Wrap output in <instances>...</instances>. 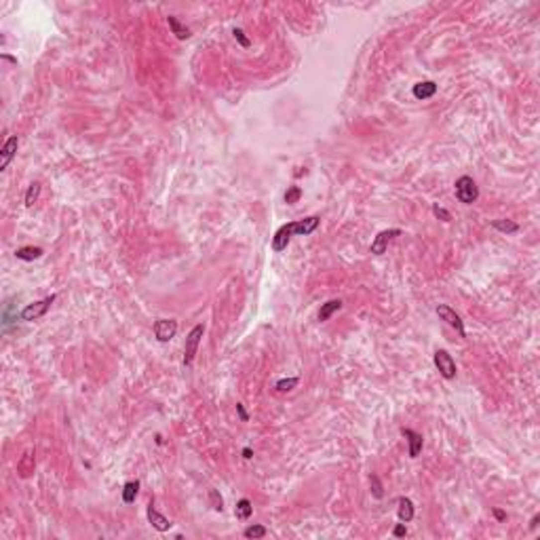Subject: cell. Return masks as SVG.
<instances>
[{
  "instance_id": "1",
  "label": "cell",
  "mask_w": 540,
  "mask_h": 540,
  "mask_svg": "<svg viewBox=\"0 0 540 540\" xmlns=\"http://www.w3.org/2000/svg\"><path fill=\"white\" fill-rule=\"evenodd\" d=\"M319 219L317 216H311V217H304V219H298V222H291V224H285L277 230V234L272 238V249L274 251H283L287 249V245L291 241L294 234H300V236H306V234H313L315 230L319 228Z\"/></svg>"
},
{
  "instance_id": "27",
  "label": "cell",
  "mask_w": 540,
  "mask_h": 540,
  "mask_svg": "<svg viewBox=\"0 0 540 540\" xmlns=\"http://www.w3.org/2000/svg\"><path fill=\"white\" fill-rule=\"evenodd\" d=\"M232 34H234V38L238 40V45H241L243 49H247V47L251 45V42H249V38L245 36V32H243L241 28H234V30H232Z\"/></svg>"
},
{
  "instance_id": "8",
  "label": "cell",
  "mask_w": 540,
  "mask_h": 540,
  "mask_svg": "<svg viewBox=\"0 0 540 540\" xmlns=\"http://www.w3.org/2000/svg\"><path fill=\"white\" fill-rule=\"evenodd\" d=\"M395 236H401V230L399 228H391V230H382V232H378V236L374 238V243H371V247H369V253L382 255L386 251L388 243H391Z\"/></svg>"
},
{
  "instance_id": "25",
  "label": "cell",
  "mask_w": 540,
  "mask_h": 540,
  "mask_svg": "<svg viewBox=\"0 0 540 540\" xmlns=\"http://www.w3.org/2000/svg\"><path fill=\"white\" fill-rule=\"evenodd\" d=\"M300 197H302V190H300L298 186H291V188L285 192V203L287 205H296V203L300 201Z\"/></svg>"
},
{
  "instance_id": "7",
  "label": "cell",
  "mask_w": 540,
  "mask_h": 540,
  "mask_svg": "<svg viewBox=\"0 0 540 540\" xmlns=\"http://www.w3.org/2000/svg\"><path fill=\"white\" fill-rule=\"evenodd\" d=\"M178 333V321L173 319H158L154 323V335L158 342H169Z\"/></svg>"
},
{
  "instance_id": "4",
  "label": "cell",
  "mask_w": 540,
  "mask_h": 540,
  "mask_svg": "<svg viewBox=\"0 0 540 540\" xmlns=\"http://www.w3.org/2000/svg\"><path fill=\"white\" fill-rule=\"evenodd\" d=\"M53 302H55V296H49V298H45V300H40V302L28 304V306H25L23 311H21V315H19L21 321H36V319L45 317Z\"/></svg>"
},
{
  "instance_id": "14",
  "label": "cell",
  "mask_w": 540,
  "mask_h": 540,
  "mask_svg": "<svg viewBox=\"0 0 540 540\" xmlns=\"http://www.w3.org/2000/svg\"><path fill=\"white\" fill-rule=\"evenodd\" d=\"M397 515H399V521H403V524H410V521L414 519V502L410 498H405V496H401Z\"/></svg>"
},
{
  "instance_id": "15",
  "label": "cell",
  "mask_w": 540,
  "mask_h": 540,
  "mask_svg": "<svg viewBox=\"0 0 540 540\" xmlns=\"http://www.w3.org/2000/svg\"><path fill=\"white\" fill-rule=\"evenodd\" d=\"M342 308V300H329V302H325L323 306H321V311H319V321H327V319H329L333 313H338Z\"/></svg>"
},
{
  "instance_id": "30",
  "label": "cell",
  "mask_w": 540,
  "mask_h": 540,
  "mask_svg": "<svg viewBox=\"0 0 540 540\" xmlns=\"http://www.w3.org/2000/svg\"><path fill=\"white\" fill-rule=\"evenodd\" d=\"M236 412H238V416H241V420H243V422H247V420H249V416H247L245 407H243L241 403H236Z\"/></svg>"
},
{
  "instance_id": "29",
  "label": "cell",
  "mask_w": 540,
  "mask_h": 540,
  "mask_svg": "<svg viewBox=\"0 0 540 540\" xmlns=\"http://www.w3.org/2000/svg\"><path fill=\"white\" fill-rule=\"evenodd\" d=\"M407 534V528H405V524L401 521L399 526H395V530H393V536H397V538H403Z\"/></svg>"
},
{
  "instance_id": "24",
  "label": "cell",
  "mask_w": 540,
  "mask_h": 540,
  "mask_svg": "<svg viewBox=\"0 0 540 540\" xmlns=\"http://www.w3.org/2000/svg\"><path fill=\"white\" fill-rule=\"evenodd\" d=\"M209 500H211V507H214L216 511H219V513L224 511V500H222V496H219L217 490H214V488L209 490Z\"/></svg>"
},
{
  "instance_id": "18",
  "label": "cell",
  "mask_w": 540,
  "mask_h": 540,
  "mask_svg": "<svg viewBox=\"0 0 540 540\" xmlns=\"http://www.w3.org/2000/svg\"><path fill=\"white\" fill-rule=\"evenodd\" d=\"M167 21H169V28L173 30V34L178 36L180 40H186V38H190V30L186 28V25H182L175 17H167Z\"/></svg>"
},
{
  "instance_id": "11",
  "label": "cell",
  "mask_w": 540,
  "mask_h": 540,
  "mask_svg": "<svg viewBox=\"0 0 540 540\" xmlns=\"http://www.w3.org/2000/svg\"><path fill=\"white\" fill-rule=\"evenodd\" d=\"M146 513H148V521H150V526H152L156 532H167V530L171 528V521L167 519L165 515H161V513H158L156 509H154V504L150 502L148 504V509H146Z\"/></svg>"
},
{
  "instance_id": "3",
  "label": "cell",
  "mask_w": 540,
  "mask_h": 540,
  "mask_svg": "<svg viewBox=\"0 0 540 540\" xmlns=\"http://www.w3.org/2000/svg\"><path fill=\"white\" fill-rule=\"evenodd\" d=\"M203 333H205V325L199 323V325L192 327V331L188 333V338H186V348H184V365H186V367L192 365V361H194V355H197V348H199V344H201Z\"/></svg>"
},
{
  "instance_id": "22",
  "label": "cell",
  "mask_w": 540,
  "mask_h": 540,
  "mask_svg": "<svg viewBox=\"0 0 540 540\" xmlns=\"http://www.w3.org/2000/svg\"><path fill=\"white\" fill-rule=\"evenodd\" d=\"M243 536H245L247 540H253V538H264V536H266V528H264V526H260V524H255V526H249V528H245Z\"/></svg>"
},
{
  "instance_id": "19",
  "label": "cell",
  "mask_w": 540,
  "mask_h": 540,
  "mask_svg": "<svg viewBox=\"0 0 540 540\" xmlns=\"http://www.w3.org/2000/svg\"><path fill=\"white\" fill-rule=\"evenodd\" d=\"M492 226L496 230H500V232H504V234H513V232H517L519 230V224L511 222V219H492Z\"/></svg>"
},
{
  "instance_id": "12",
  "label": "cell",
  "mask_w": 540,
  "mask_h": 540,
  "mask_svg": "<svg viewBox=\"0 0 540 540\" xmlns=\"http://www.w3.org/2000/svg\"><path fill=\"white\" fill-rule=\"evenodd\" d=\"M401 435L407 437V443H410V458H418V454L422 451V445H424L422 435L412 429H401Z\"/></svg>"
},
{
  "instance_id": "28",
  "label": "cell",
  "mask_w": 540,
  "mask_h": 540,
  "mask_svg": "<svg viewBox=\"0 0 540 540\" xmlns=\"http://www.w3.org/2000/svg\"><path fill=\"white\" fill-rule=\"evenodd\" d=\"M369 481H371V492H374V496L376 498H382V485H380V479L376 475H371Z\"/></svg>"
},
{
  "instance_id": "16",
  "label": "cell",
  "mask_w": 540,
  "mask_h": 540,
  "mask_svg": "<svg viewBox=\"0 0 540 540\" xmlns=\"http://www.w3.org/2000/svg\"><path fill=\"white\" fill-rule=\"evenodd\" d=\"M17 260H23V262H32V260H38L42 255V249L40 247H19L15 251Z\"/></svg>"
},
{
  "instance_id": "9",
  "label": "cell",
  "mask_w": 540,
  "mask_h": 540,
  "mask_svg": "<svg viewBox=\"0 0 540 540\" xmlns=\"http://www.w3.org/2000/svg\"><path fill=\"white\" fill-rule=\"evenodd\" d=\"M437 315L443 319L447 325L454 327V329L460 333V338H464V335H466V331H464V321L460 319V315H458L456 311H451V308L445 306V304H439V306H437Z\"/></svg>"
},
{
  "instance_id": "17",
  "label": "cell",
  "mask_w": 540,
  "mask_h": 540,
  "mask_svg": "<svg viewBox=\"0 0 540 540\" xmlns=\"http://www.w3.org/2000/svg\"><path fill=\"white\" fill-rule=\"evenodd\" d=\"M139 492V481H127L125 488H122V502L125 504H131L135 500V496Z\"/></svg>"
},
{
  "instance_id": "10",
  "label": "cell",
  "mask_w": 540,
  "mask_h": 540,
  "mask_svg": "<svg viewBox=\"0 0 540 540\" xmlns=\"http://www.w3.org/2000/svg\"><path fill=\"white\" fill-rule=\"evenodd\" d=\"M17 146H19V137L17 135H11L6 141H4V146L0 148V171H4L8 163L13 161V156L17 152Z\"/></svg>"
},
{
  "instance_id": "5",
  "label": "cell",
  "mask_w": 540,
  "mask_h": 540,
  "mask_svg": "<svg viewBox=\"0 0 540 540\" xmlns=\"http://www.w3.org/2000/svg\"><path fill=\"white\" fill-rule=\"evenodd\" d=\"M435 365L439 369V374L445 380H454L456 378V363H454V359H451V355L445 348L435 350Z\"/></svg>"
},
{
  "instance_id": "20",
  "label": "cell",
  "mask_w": 540,
  "mask_h": 540,
  "mask_svg": "<svg viewBox=\"0 0 540 540\" xmlns=\"http://www.w3.org/2000/svg\"><path fill=\"white\" fill-rule=\"evenodd\" d=\"M251 513H253V507H251V502L247 500V498H241L236 502V509H234V515L238 519H249L251 517Z\"/></svg>"
},
{
  "instance_id": "6",
  "label": "cell",
  "mask_w": 540,
  "mask_h": 540,
  "mask_svg": "<svg viewBox=\"0 0 540 540\" xmlns=\"http://www.w3.org/2000/svg\"><path fill=\"white\" fill-rule=\"evenodd\" d=\"M34 471H36V449L28 447L19 456V460H17V475H19L21 479H28V477H32Z\"/></svg>"
},
{
  "instance_id": "21",
  "label": "cell",
  "mask_w": 540,
  "mask_h": 540,
  "mask_svg": "<svg viewBox=\"0 0 540 540\" xmlns=\"http://www.w3.org/2000/svg\"><path fill=\"white\" fill-rule=\"evenodd\" d=\"M38 197H40V184L38 182H32L28 192H25V207H32L34 203L38 201Z\"/></svg>"
},
{
  "instance_id": "31",
  "label": "cell",
  "mask_w": 540,
  "mask_h": 540,
  "mask_svg": "<svg viewBox=\"0 0 540 540\" xmlns=\"http://www.w3.org/2000/svg\"><path fill=\"white\" fill-rule=\"evenodd\" d=\"M494 517L498 519V521H504V519H507V513H504L502 509H494Z\"/></svg>"
},
{
  "instance_id": "13",
  "label": "cell",
  "mask_w": 540,
  "mask_h": 540,
  "mask_svg": "<svg viewBox=\"0 0 540 540\" xmlns=\"http://www.w3.org/2000/svg\"><path fill=\"white\" fill-rule=\"evenodd\" d=\"M437 93V85L432 81H424V83H416L414 85V97L416 100H429Z\"/></svg>"
},
{
  "instance_id": "33",
  "label": "cell",
  "mask_w": 540,
  "mask_h": 540,
  "mask_svg": "<svg viewBox=\"0 0 540 540\" xmlns=\"http://www.w3.org/2000/svg\"><path fill=\"white\" fill-rule=\"evenodd\" d=\"M538 521H540V515H534V517H532V524H530V528L536 530V528H538Z\"/></svg>"
},
{
  "instance_id": "23",
  "label": "cell",
  "mask_w": 540,
  "mask_h": 540,
  "mask_svg": "<svg viewBox=\"0 0 540 540\" xmlns=\"http://www.w3.org/2000/svg\"><path fill=\"white\" fill-rule=\"evenodd\" d=\"M298 384V378H285V380H279L277 384H274V388H277L279 393H289L291 388H296Z\"/></svg>"
},
{
  "instance_id": "2",
  "label": "cell",
  "mask_w": 540,
  "mask_h": 540,
  "mask_svg": "<svg viewBox=\"0 0 540 540\" xmlns=\"http://www.w3.org/2000/svg\"><path fill=\"white\" fill-rule=\"evenodd\" d=\"M456 199L460 203H464V205H473L479 199V188H477V184L471 175H462V178L456 180Z\"/></svg>"
},
{
  "instance_id": "32",
  "label": "cell",
  "mask_w": 540,
  "mask_h": 540,
  "mask_svg": "<svg viewBox=\"0 0 540 540\" xmlns=\"http://www.w3.org/2000/svg\"><path fill=\"white\" fill-rule=\"evenodd\" d=\"M243 458H245V460H251V458H253L251 447H245V449H243Z\"/></svg>"
},
{
  "instance_id": "26",
  "label": "cell",
  "mask_w": 540,
  "mask_h": 540,
  "mask_svg": "<svg viewBox=\"0 0 540 540\" xmlns=\"http://www.w3.org/2000/svg\"><path fill=\"white\" fill-rule=\"evenodd\" d=\"M432 216L439 217L441 222H449V219H451V214H449V211L443 209V207H439V205H432Z\"/></svg>"
}]
</instances>
